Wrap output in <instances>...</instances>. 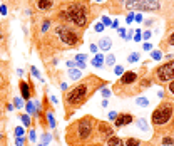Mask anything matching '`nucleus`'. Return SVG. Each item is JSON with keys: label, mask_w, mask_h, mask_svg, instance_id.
<instances>
[{"label": "nucleus", "mask_w": 174, "mask_h": 146, "mask_svg": "<svg viewBox=\"0 0 174 146\" xmlns=\"http://www.w3.org/2000/svg\"><path fill=\"white\" fill-rule=\"evenodd\" d=\"M94 124H96V121H94L92 116L81 118V119L76 121L74 124L69 126V129H67V139H70V138L74 136V141H76V143L87 141V139L92 136Z\"/></svg>", "instance_id": "f257e3e1"}, {"label": "nucleus", "mask_w": 174, "mask_h": 146, "mask_svg": "<svg viewBox=\"0 0 174 146\" xmlns=\"http://www.w3.org/2000/svg\"><path fill=\"white\" fill-rule=\"evenodd\" d=\"M90 96V86L89 82H82L79 86H76L72 91H69L65 94V103L69 106H79Z\"/></svg>", "instance_id": "f03ea898"}, {"label": "nucleus", "mask_w": 174, "mask_h": 146, "mask_svg": "<svg viewBox=\"0 0 174 146\" xmlns=\"http://www.w3.org/2000/svg\"><path fill=\"white\" fill-rule=\"evenodd\" d=\"M173 116V104L171 103H162L161 106H157V109H154L153 112V123L156 126H162Z\"/></svg>", "instance_id": "7ed1b4c3"}, {"label": "nucleus", "mask_w": 174, "mask_h": 146, "mask_svg": "<svg viewBox=\"0 0 174 146\" xmlns=\"http://www.w3.org/2000/svg\"><path fill=\"white\" fill-rule=\"evenodd\" d=\"M67 15H69V20H72L76 25L79 27H84L85 25V20H87V12L82 5H70L67 10Z\"/></svg>", "instance_id": "20e7f679"}, {"label": "nucleus", "mask_w": 174, "mask_h": 146, "mask_svg": "<svg viewBox=\"0 0 174 146\" xmlns=\"http://www.w3.org/2000/svg\"><path fill=\"white\" fill-rule=\"evenodd\" d=\"M127 9H137V10H157L159 2L157 0H127L126 2Z\"/></svg>", "instance_id": "39448f33"}, {"label": "nucleus", "mask_w": 174, "mask_h": 146, "mask_svg": "<svg viewBox=\"0 0 174 146\" xmlns=\"http://www.w3.org/2000/svg\"><path fill=\"white\" fill-rule=\"evenodd\" d=\"M156 76H157V79L162 81V82L173 81L174 79V59L171 60V62H166L164 66H161V67L157 69Z\"/></svg>", "instance_id": "423d86ee"}, {"label": "nucleus", "mask_w": 174, "mask_h": 146, "mask_svg": "<svg viewBox=\"0 0 174 146\" xmlns=\"http://www.w3.org/2000/svg\"><path fill=\"white\" fill-rule=\"evenodd\" d=\"M57 34L60 35V39L64 40L67 45H74V44H77V35L74 34L70 29H67V27H57Z\"/></svg>", "instance_id": "0eeeda50"}, {"label": "nucleus", "mask_w": 174, "mask_h": 146, "mask_svg": "<svg viewBox=\"0 0 174 146\" xmlns=\"http://www.w3.org/2000/svg\"><path fill=\"white\" fill-rule=\"evenodd\" d=\"M132 119H134V116H132V114H129V112L117 114V118H116V121H114V124L117 126V128H121V126H126V124H129V123H132Z\"/></svg>", "instance_id": "6e6552de"}, {"label": "nucleus", "mask_w": 174, "mask_h": 146, "mask_svg": "<svg viewBox=\"0 0 174 146\" xmlns=\"http://www.w3.org/2000/svg\"><path fill=\"white\" fill-rule=\"evenodd\" d=\"M99 133H101L102 138H107L109 139L110 136H114V129L110 128L107 123H99Z\"/></svg>", "instance_id": "1a4fd4ad"}, {"label": "nucleus", "mask_w": 174, "mask_h": 146, "mask_svg": "<svg viewBox=\"0 0 174 146\" xmlns=\"http://www.w3.org/2000/svg\"><path fill=\"white\" fill-rule=\"evenodd\" d=\"M137 79V74L136 72H132V71H129V72H124L122 74V77H121V84H132V82H136Z\"/></svg>", "instance_id": "9d476101"}, {"label": "nucleus", "mask_w": 174, "mask_h": 146, "mask_svg": "<svg viewBox=\"0 0 174 146\" xmlns=\"http://www.w3.org/2000/svg\"><path fill=\"white\" fill-rule=\"evenodd\" d=\"M20 91H22V98L24 99H29L30 98V87L25 81H20Z\"/></svg>", "instance_id": "9b49d317"}, {"label": "nucleus", "mask_w": 174, "mask_h": 146, "mask_svg": "<svg viewBox=\"0 0 174 146\" xmlns=\"http://www.w3.org/2000/svg\"><path fill=\"white\" fill-rule=\"evenodd\" d=\"M110 45H112V40H110V37H104V39H101V42H99V47H101V51H109Z\"/></svg>", "instance_id": "f8f14e48"}, {"label": "nucleus", "mask_w": 174, "mask_h": 146, "mask_svg": "<svg viewBox=\"0 0 174 146\" xmlns=\"http://www.w3.org/2000/svg\"><path fill=\"white\" fill-rule=\"evenodd\" d=\"M107 146H124L122 139L117 136H110L109 139H107Z\"/></svg>", "instance_id": "ddd939ff"}, {"label": "nucleus", "mask_w": 174, "mask_h": 146, "mask_svg": "<svg viewBox=\"0 0 174 146\" xmlns=\"http://www.w3.org/2000/svg\"><path fill=\"white\" fill-rule=\"evenodd\" d=\"M104 64V57H102V54H96L92 59V66L94 67H101V66Z\"/></svg>", "instance_id": "4468645a"}, {"label": "nucleus", "mask_w": 174, "mask_h": 146, "mask_svg": "<svg viewBox=\"0 0 174 146\" xmlns=\"http://www.w3.org/2000/svg\"><path fill=\"white\" fill-rule=\"evenodd\" d=\"M37 5H39V9H42V10L50 9V7H52V0H39Z\"/></svg>", "instance_id": "2eb2a0df"}, {"label": "nucleus", "mask_w": 174, "mask_h": 146, "mask_svg": "<svg viewBox=\"0 0 174 146\" xmlns=\"http://www.w3.org/2000/svg\"><path fill=\"white\" fill-rule=\"evenodd\" d=\"M124 146H141V141L136 139V138H127V139L124 141Z\"/></svg>", "instance_id": "dca6fc26"}, {"label": "nucleus", "mask_w": 174, "mask_h": 146, "mask_svg": "<svg viewBox=\"0 0 174 146\" xmlns=\"http://www.w3.org/2000/svg\"><path fill=\"white\" fill-rule=\"evenodd\" d=\"M136 104H137V106H141V107H146L149 104V101H147V98H137L136 99Z\"/></svg>", "instance_id": "f3484780"}, {"label": "nucleus", "mask_w": 174, "mask_h": 146, "mask_svg": "<svg viewBox=\"0 0 174 146\" xmlns=\"http://www.w3.org/2000/svg\"><path fill=\"white\" fill-rule=\"evenodd\" d=\"M69 77L76 81V79L81 77V72H79V71H76V69H70V71H69Z\"/></svg>", "instance_id": "a211bd4d"}, {"label": "nucleus", "mask_w": 174, "mask_h": 146, "mask_svg": "<svg viewBox=\"0 0 174 146\" xmlns=\"http://www.w3.org/2000/svg\"><path fill=\"white\" fill-rule=\"evenodd\" d=\"M139 57H141L139 52H134V54H131V56L127 57V60L129 62H136V60H139Z\"/></svg>", "instance_id": "6ab92c4d"}, {"label": "nucleus", "mask_w": 174, "mask_h": 146, "mask_svg": "<svg viewBox=\"0 0 174 146\" xmlns=\"http://www.w3.org/2000/svg\"><path fill=\"white\" fill-rule=\"evenodd\" d=\"M136 123H137V126H139V128L142 129V131H147V129H149V128H147V124H146V121H144V119H137Z\"/></svg>", "instance_id": "aec40b11"}, {"label": "nucleus", "mask_w": 174, "mask_h": 146, "mask_svg": "<svg viewBox=\"0 0 174 146\" xmlns=\"http://www.w3.org/2000/svg\"><path fill=\"white\" fill-rule=\"evenodd\" d=\"M114 62H116L114 54H109V56H107V59H106V64L107 66H114Z\"/></svg>", "instance_id": "412c9836"}, {"label": "nucleus", "mask_w": 174, "mask_h": 146, "mask_svg": "<svg viewBox=\"0 0 174 146\" xmlns=\"http://www.w3.org/2000/svg\"><path fill=\"white\" fill-rule=\"evenodd\" d=\"M162 145H164V146H171V145H174V139H173V138L166 136V138H162Z\"/></svg>", "instance_id": "4be33fe9"}, {"label": "nucleus", "mask_w": 174, "mask_h": 146, "mask_svg": "<svg viewBox=\"0 0 174 146\" xmlns=\"http://www.w3.org/2000/svg\"><path fill=\"white\" fill-rule=\"evenodd\" d=\"M50 139H52V136H50L49 133H45V134L42 136V145H44V146H45V145H49V141H50Z\"/></svg>", "instance_id": "5701e85b"}, {"label": "nucleus", "mask_w": 174, "mask_h": 146, "mask_svg": "<svg viewBox=\"0 0 174 146\" xmlns=\"http://www.w3.org/2000/svg\"><path fill=\"white\" fill-rule=\"evenodd\" d=\"M87 60V56L85 54H77L76 56V62H85Z\"/></svg>", "instance_id": "b1692460"}, {"label": "nucleus", "mask_w": 174, "mask_h": 146, "mask_svg": "<svg viewBox=\"0 0 174 146\" xmlns=\"http://www.w3.org/2000/svg\"><path fill=\"white\" fill-rule=\"evenodd\" d=\"M25 106H27V111H29V114H34V112H35V106H34V103H27Z\"/></svg>", "instance_id": "393cba45"}, {"label": "nucleus", "mask_w": 174, "mask_h": 146, "mask_svg": "<svg viewBox=\"0 0 174 146\" xmlns=\"http://www.w3.org/2000/svg\"><path fill=\"white\" fill-rule=\"evenodd\" d=\"M24 133H25V131H24V128H20V126H17V128H15V136H17V138H22V136H24Z\"/></svg>", "instance_id": "a878e982"}, {"label": "nucleus", "mask_w": 174, "mask_h": 146, "mask_svg": "<svg viewBox=\"0 0 174 146\" xmlns=\"http://www.w3.org/2000/svg\"><path fill=\"white\" fill-rule=\"evenodd\" d=\"M151 57H153L154 60H159V59H161V57H162V54H161V52H159V51H154L153 54H151Z\"/></svg>", "instance_id": "bb28decb"}, {"label": "nucleus", "mask_w": 174, "mask_h": 146, "mask_svg": "<svg viewBox=\"0 0 174 146\" xmlns=\"http://www.w3.org/2000/svg\"><path fill=\"white\" fill-rule=\"evenodd\" d=\"M20 119H22V123H24L25 126H29V124H30V116H29V114H24Z\"/></svg>", "instance_id": "cd10ccee"}, {"label": "nucleus", "mask_w": 174, "mask_h": 146, "mask_svg": "<svg viewBox=\"0 0 174 146\" xmlns=\"http://www.w3.org/2000/svg\"><path fill=\"white\" fill-rule=\"evenodd\" d=\"M13 103H15V107H19V109H22V107H24V101H20V99H15V101H13Z\"/></svg>", "instance_id": "c85d7f7f"}, {"label": "nucleus", "mask_w": 174, "mask_h": 146, "mask_svg": "<svg viewBox=\"0 0 174 146\" xmlns=\"http://www.w3.org/2000/svg\"><path fill=\"white\" fill-rule=\"evenodd\" d=\"M49 124H50L52 128L55 126V119H54V114H52V112H49Z\"/></svg>", "instance_id": "c756f323"}, {"label": "nucleus", "mask_w": 174, "mask_h": 146, "mask_svg": "<svg viewBox=\"0 0 174 146\" xmlns=\"http://www.w3.org/2000/svg\"><path fill=\"white\" fill-rule=\"evenodd\" d=\"M104 24H102V22H99V24H96V30H97V32H102V30H104Z\"/></svg>", "instance_id": "7c9ffc66"}, {"label": "nucleus", "mask_w": 174, "mask_h": 146, "mask_svg": "<svg viewBox=\"0 0 174 146\" xmlns=\"http://www.w3.org/2000/svg\"><path fill=\"white\" fill-rule=\"evenodd\" d=\"M116 118H117V112H116V111H110L109 112V119L110 121H116Z\"/></svg>", "instance_id": "2f4dec72"}, {"label": "nucleus", "mask_w": 174, "mask_h": 146, "mask_svg": "<svg viewBox=\"0 0 174 146\" xmlns=\"http://www.w3.org/2000/svg\"><path fill=\"white\" fill-rule=\"evenodd\" d=\"M114 71H116V74H119V76H122V74H124V69L121 67V66H117V67H116Z\"/></svg>", "instance_id": "473e14b6"}, {"label": "nucleus", "mask_w": 174, "mask_h": 146, "mask_svg": "<svg viewBox=\"0 0 174 146\" xmlns=\"http://www.w3.org/2000/svg\"><path fill=\"white\" fill-rule=\"evenodd\" d=\"M132 20H134V13L131 12V13H129V15H127V17H126V22H127V24H131Z\"/></svg>", "instance_id": "72a5a7b5"}, {"label": "nucleus", "mask_w": 174, "mask_h": 146, "mask_svg": "<svg viewBox=\"0 0 174 146\" xmlns=\"http://www.w3.org/2000/svg\"><path fill=\"white\" fill-rule=\"evenodd\" d=\"M29 136H30V141H35V138H37V136H35V131H34V129H30V134H29Z\"/></svg>", "instance_id": "f704fd0d"}, {"label": "nucleus", "mask_w": 174, "mask_h": 146, "mask_svg": "<svg viewBox=\"0 0 174 146\" xmlns=\"http://www.w3.org/2000/svg\"><path fill=\"white\" fill-rule=\"evenodd\" d=\"M102 24H106V25H112V22H110L107 17H102Z\"/></svg>", "instance_id": "c9c22d12"}, {"label": "nucleus", "mask_w": 174, "mask_h": 146, "mask_svg": "<svg viewBox=\"0 0 174 146\" xmlns=\"http://www.w3.org/2000/svg\"><path fill=\"white\" fill-rule=\"evenodd\" d=\"M102 96H104V98H109V96H110V91L109 89H102Z\"/></svg>", "instance_id": "e433bc0d"}, {"label": "nucleus", "mask_w": 174, "mask_h": 146, "mask_svg": "<svg viewBox=\"0 0 174 146\" xmlns=\"http://www.w3.org/2000/svg\"><path fill=\"white\" fill-rule=\"evenodd\" d=\"M15 145H17V146H24V138H17Z\"/></svg>", "instance_id": "4c0bfd02"}, {"label": "nucleus", "mask_w": 174, "mask_h": 146, "mask_svg": "<svg viewBox=\"0 0 174 146\" xmlns=\"http://www.w3.org/2000/svg\"><path fill=\"white\" fill-rule=\"evenodd\" d=\"M76 66L79 69H85V66H87V64H85V62H76Z\"/></svg>", "instance_id": "58836bf2"}, {"label": "nucleus", "mask_w": 174, "mask_h": 146, "mask_svg": "<svg viewBox=\"0 0 174 146\" xmlns=\"http://www.w3.org/2000/svg\"><path fill=\"white\" fill-rule=\"evenodd\" d=\"M134 40H136V42H141V32H139V30L136 32V37H134Z\"/></svg>", "instance_id": "ea45409f"}, {"label": "nucleus", "mask_w": 174, "mask_h": 146, "mask_svg": "<svg viewBox=\"0 0 174 146\" xmlns=\"http://www.w3.org/2000/svg\"><path fill=\"white\" fill-rule=\"evenodd\" d=\"M49 25H50V22H49V20H47V22H44V27H42V30H44V32H45V30L49 29Z\"/></svg>", "instance_id": "a19ab883"}, {"label": "nucleus", "mask_w": 174, "mask_h": 146, "mask_svg": "<svg viewBox=\"0 0 174 146\" xmlns=\"http://www.w3.org/2000/svg\"><path fill=\"white\" fill-rule=\"evenodd\" d=\"M0 13H7V7H5V5H0Z\"/></svg>", "instance_id": "79ce46f5"}, {"label": "nucleus", "mask_w": 174, "mask_h": 146, "mask_svg": "<svg viewBox=\"0 0 174 146\" xmlns=\"http://www.w3.org/2000/svg\"><path fill=\"white\" fill-rule=\"evenodd\" d=\"M30 71H32V74H34L35 77H39V71H37V69L34 67V66H32V69H30Z\"/></svg>", "instance_id": "37998d69"}, {"label": "nucleus", "mask_w": 174, "mask_h": 146, "mask_svg": "<svg viewBox=\"0 0 174 146\" xmlns=\"http://www.w3.org/2000/svg\"><path fill=\"white\" fill-rule=\"evenodd\" d=\"M169 91H171V94H174V81H171V84H169Z\"/></svg>", "instance_id": "c03bdc74"}, {"label": "nucleus", "mask_w": 174, "mask_h": 146, "mask_svg": "<svg viewBox=\"0 0 174 146\" xmlns=\"http://www.w3.org/2000/svg\"><path fill=\"white\" fill-rule=\"evenodd\" d=\"M117 25H119V22H117V20H114V22H112V25H110V27H112V29H116V27H117Z\"/></svg>", "instance_id": "a18cd8bd"}, {"label": "nucleus", "mask_w": 174, "mask_h": 146, "mask_svg": "<svg viewBox=\"0 0 174 146\" xmlns=\"http://www.w3.org/2000/svg\"><path fill=\"white\" fill-rule=\"evenodd\" d=\"M142 37H144V39H149V37H151V32H144V35H142Z\"/></svg>", "instance_id": "49530a36"}, {"label": "nucleus", "mask_w": 174, "mask_h": 146, "mask_svg": "<svg viewBox=\"0 0 174 146\" xmlns=\"http://www.w3.org/2000/svg\"><path fill=\"white\" fill-rule=\"evenodd\" d=\"M144 51H151V44H144Z\"/></svg>", "instance_id": "de8ad7c7"}, {"label": "nucleus", "mask_w": 174, "mask_h": 146, "mask_svg": "<svg viewBox=\"0 0 174 146\" xmlns=\"http://www.w3.org/2000/svg\"><path fill=\"white\" fill-rule=\"evenodd\" d=\"M90 51H92V52H97V45H94V44H92V45H90Z\"/></svg>", "instance_id": "09e8293b"}, {"label": "nucleus", "mask_w": 174, "mask_h": 146, "mask_svg": "<svg viewBox=\"0 0 174 146\" xmlns=\"http://www.w3.org/2000/svg\"><path fill=\"white\" fill-rule=\"evenodd\" d=\"M169 44H171V45H174V34L171 35V39H169Z\"/></svg>", "instance_id": "8fccbe9b"}, {"label": "nucleus", "mask_w": 174, "mask_h": 146, "mask_svg": "<svg viewBox=\"0 0 174 146\" xmlns=\"http://www.w3.org/2000/svg\"><path fill=\"white\" fill-rule=\"evenodd\" d=\"M89 146H101V145H89Z\"/></svg>", "instance_id": "3c124183"}]
</instances>
